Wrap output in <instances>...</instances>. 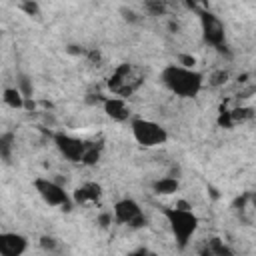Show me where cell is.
Listing matches in <instances>:
<instances>
[{
  "instance_id": "24",
  "label": "cell",
  "mask_w": 256,
  "mask_h": 256,
  "mask_svg": "<svg viewBox=\"0 0 256 256\" xmlns=\"http://www.w3.org/2000/svg\"><path fill=\"white\" fill-rule=\"evenodd\" d=\"M252 202H254V206H256V194H254V196H252Z\"/></svg>"
},
{
  "instance_id": "7",
  "label": "cell",
  "mask_w": 256,
  "mask_h": 256,
  "mask_svg": "<svg viewBox=\"0 0 256 256\" xmlns=\"http://www.w3.org/2000/svg\"><path fill=\"white\" fill-rule=\"evenodd\" d=\"M54 144L58 148V152L70 160V162H80L84 160V154H86V148H88V142L80 140V138H74L70 134H64V132H56L54 134Z\"/></svg>"
},
{
  "instance_id": "13",
  "label": "cell",
  "mask_w": 256,
  "mask_h": 256,
  "mask_svg": "<svg viewBox=\"0 0 256 256\" xmlns=\"http://www.w3.org/2000/svg\"><path fill=\"white\" fill-rule=\"evenodd\" d=\"M24 92H20V88H4V92H2V100H4V104L6 106H10V108H24Z\"/></svg>"
},
{
  "instance_id": "3",
  "label": "cell",
  "mask_w": 256,
  "mask_h": 256,
  "mask_svg": "<svg viewBox=\"0 0 256 256\" xmlns=\"http://www.w3.org/2000/svg\"><path fill=\"white\" fill-rule=\"evenodd\" d=\"M130 130L134 140L144 146V148H156L166 144L168 140V132L164 126H160L154 120H146V118H132L130 120Z\"/></svg>"
},
{
  "instance_id": "5",
  "label": "cell",
  "mask_w": 256,
  "mask_h": 256,
  "mask_svg": "<svg viewBox=\"0 0 256 256\" xmlns=\"http://www.w3.org/2000/svg\"><path fill=\"white\" fill-rule=\"evenodd\" d=\"M32 184H34V190L38 192V196L48 206H56V208H62V210H68L70 208V196H68V192L60 184H56L54 180L36 178Z\"/></svg>"
},
{
  "instance_id": "18",
  "label": "cell",
  "mask_w": 256,
  "mask_h": 256,
  "mask_svg": "<svg viewBox=\"0 0 256 256\" xmlns=\"http://www.w3.org/2000/svg\"><path fill=\"white\" fill-rule=\"evenodd\" d=\"M20 8H22L28 16H36V14H38V4H36V2H22Z\"/></svg>"
},
{
  "instance_id": "19",
  "label": "cell",
  "mask_w": 256,
  "mask_h": 256,
  "mask_svg": "<svg viewBox=\"0 0 256 256\" xmlns=\"http://www.w3.org/2000/svg\"><path fill=\"white\" fill-rule=\"evenodd\" d=\"M40 246H42L44 250H54V248H56V240H54L52 236H42V238H40Z\"/></svg>"
},
{
  "instance_id": "14",
  "label": "cell",
  "mask_w": 256,
  "mask_h": 256,
  "mask_svg": "<svg viewBox=\"0 0 256 256\" xmlns=\"http://www.w3.org/2000/svg\"><path fill=\"white\" fill-rule=\"evenodd\" d=\"M208 248H210V252H212L214 256H232V250H230L220 238H212V240L208 242Z\"/></svg>"
},
{
  "instance_id": "6",
  "label": "cell",
  "mask_w": 256,
  "mask_h": 256,
  "mask_svg": "<svg viewBox=\"0 0 256 256\" xmlns=\"http://www.w3.org/2000/svg\"><path fill=\"white\" fill-rule=\"evenodd\" d=\"M112 216L118 224H126L130 228H142L146 224V216L140 208V204L132 198H122L114 204Z\"/></svg>"
},
{
  "instance_id": "2",
  "label": "cell",
  "mask_w": 256,
  "mask_h": 256,
  "mask_svg": "<svg viewBox=\"0 0 256 256\" xmlns=\"http://www.w3.org/2000/svg\"><path fill=\"white\" fill-rule=\"evenodd\" d=\"M164 218L170 226V232L178 244V248H186L190 238L196 234L198 230V216L192 212V210H182V208H164Z\"/></svg>"
},
{
  "instance_id": "10",
  "label": "cell",
  "mask_w": 256,
  "mask_h": 256,
  "mask_svg": "<svg viewBox=\"0 0 256 256\" xmlns=\"http://www.w3.org/2000/svg\"><path fill=\"white\" fill-rule=\"evenodd\" d=\"M102 106H104V112L108 118L116 120V122H124L130 118V108L126 104V98H118V96H110V98H104L102 100Z\"/></svg>"
},
{
  "instance_id": "15",
  "label": "cell",
  "mask_w": 256,
  "mask_h": 256,
  "mask_svg": "<svg viewBox=\"0 0 256 256\" xmlns=\"http://www.w3.org/2000/svg\"><path fill=\"white\" fill-rule=\"evenodd\" d=\"M100 160V148L98 146H94V144H88V148H86V154H84V160H82V164H86V166H92V164H96Z\"/></svg>"
},
{
  "instance_id": "9",
  "label": "cell",
  "mask_w": 256,
  "mask_h": 256,
  "mask_svg": "<svg viewBox=\"0 0 256 256\" xmlns=\"http://www.w3.org/2000/svg\"><path fill=\"white\" fill-rule=\"evenodd\" d=\"M28 250L26 236L18 232H2L0 234V256H22Z\"/></svg>"
},
{
  "instance_id": "22",
  "label": "cell",
  "mask_w": 256,
  "mask_h": 256,
  "mask_svg": "<svg viewBox=\"0 0 256 256\" xmlns=\"http://www.w3.org/2000/svg\"><path fill=\"white\" fill-rule=\"evenodd\" d=\"M128 256H158V254H156V252H152V250H148V248H138V250L130 252Z\"/></svg>"
},
{
  "instance_id": "4",
  "label": "cell",
  "mask_w": 256,
  "mask_h": 256,
  "mask_svg": "<svg viewBox=\"0 0 256 256\" xmlns=\"http://www.w3.org/2000/svg\"><path fill=\"white\" fill-rule=\"evenodd\" d=\"M140 82H142V76H140V72H138L134 66H130V64H120V66L112 72V76H110V80H108V88H110L112 94H116L118 98H128V96L140 86Z\"/></svg>"
},
{
  "instance_id": "16",
  "label": "cell",
  "mask_w": 256,
  "mask_h": 256,
  "mask_svg": "<svg viewBox=\"0 0 256 256\" xmlns=\"http://www.w3.org/2000/svg\"><path fill=\"white\" fill-rule=\"evenodd\" d=\"M230 116H232V122L238 124V122L250 120L252 118V110L250 108H236V110H230Z\"/></svg>"
},
{
  "instance_id": "21",
  "label": "cell",
  "mask_w": 256,
  "mask_h": 256,
  "mask_svg": "<svg viewBox=\"0 0 256 256\" xmlns=\"http://www.w3.org/2000/svg\"><path fill=\"white\" fill-rule=\"evenodd\" d=\"M226 80H228V74H226V72H218V74H214V76H212V84H214V86L224 84Z\"/></svg>"
},
{
  "instance_id": "11",
  "label": "cell",
  "mask_w": 256,
  "mask_h": 256,
  "mask_svg": "<svg viewBox=\"0 0 256 256\" xmlns=\"http://www.w3.org/2000/svg\"><path fill=\"white\" fill-rule=\"evenodd\" d=\"M102 196V186L96 182H86L74 190V202L76 204H86V202H96Z\"/></svg>"
},
{
  "instance_id": "20",
  "label": "cell",
  "mask_w": 256,
  "mask_h": 256,
  "mask_svg": "<svg viewBox=\"0 0 256 256\" xmlns=\"http://www.w3.org/2000/svg\"><path fill=\"white\" fill-rule=\"evenodd\" d=\"M178 64H180V66H184V68H194V64H196V58H194V56H186V54H182Z\"/></svg>"
},
{
  "instance_id": "1",
  "label": "cell",
  "mask_w": 256,
  "mask_h": 256,
  "mask_svg": "<svg viewBox=\"0 0 256 256\" xmlns=\"http://www.w3.org/2000/svg\"><path fill=\"white\" fill-rule=\"evenodd\" d=\"M160 82L180 98H194L200 94L204 76L194 68H184L180 64H168L160 72Z\"/></svg>"
},
{
  "instance_id": "17",
  "label": "cell",
  "mask_w": 256,
  "mask_h": 256,
  "mask_svg": "<svg viewBox=\"0 0 256 256\" xmlns=\"http://www.w3.org/2000/svg\"><path fill=\"white\" fill-rule=\"evenodd\" d=\"M12 134H2L0 138V150H2V158L8 160L10 158V148H12Z\"/></svg>"
},
{
  "instance_id": "8",
  "label": "cell",
  "mask_w": 256,
  "mask_h": 256,
  "mask_svg": "<svg viewBox=\"0 0 256 256\" xmlns=\"http://www.w3.org/2000/svg\"><path fill=\"white\" fill-rule=\"evenodd\" d=\"M200 22H202V34H204V40L216 48H222L224 44V26L222 22L210 14V12H202L200 14Z\"/></svg>"
},
{
  "instance_id": "12",
  "label": "cell",
  "mask_w": 256,
  "mask_h": 256,
  "mask_svg": "<svg viewBox=\"0 0 256 256\" xmlns=\"http://www.w3.org/2000/svg\"><path fill=\"white\" fill-rule=\"evenodd\" d=\"M178 188H180V184H178V180L172 178V176H164V178H160V180H156V182L152 184V190H154L156 194H162V196L174 194V192H178Z\"/></svg>"
},
{
  "instance_id": "23",
  "label": "cell",
  "mask_w": 256,
  "mask_h": 256,
  "mask_svg": "<svg viewBox=\"0 0 256 256\" xmlns=\"http://www.w3.org/2000/svg\"><path fill=\"white\" fill-rule=\"evenodd\" d=\"M146 8L152 10L154 14H162V12H164V4H158V2H148Z\"/></svg>"
}]
</instances>
